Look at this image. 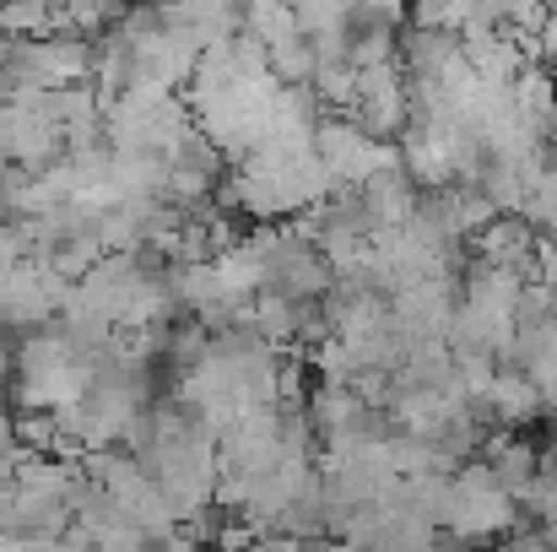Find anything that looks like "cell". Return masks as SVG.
<instances>
[{"mask_svg":"<svg viewBox=\"0 0 557 552\" xmlns=\"http://www.w3.org/2000/svg\"><path fill=\"white\" fill-rule=\"evenodd\" d=\"M222 180H227V158L200 131H189L185 142L169 152V195L185 211H189V200H206L211 189H222Z\"/></svg>","mask_w":557,"mask_h":552,"instance_id":"obj_1","label":"cell"}]
</instances>
